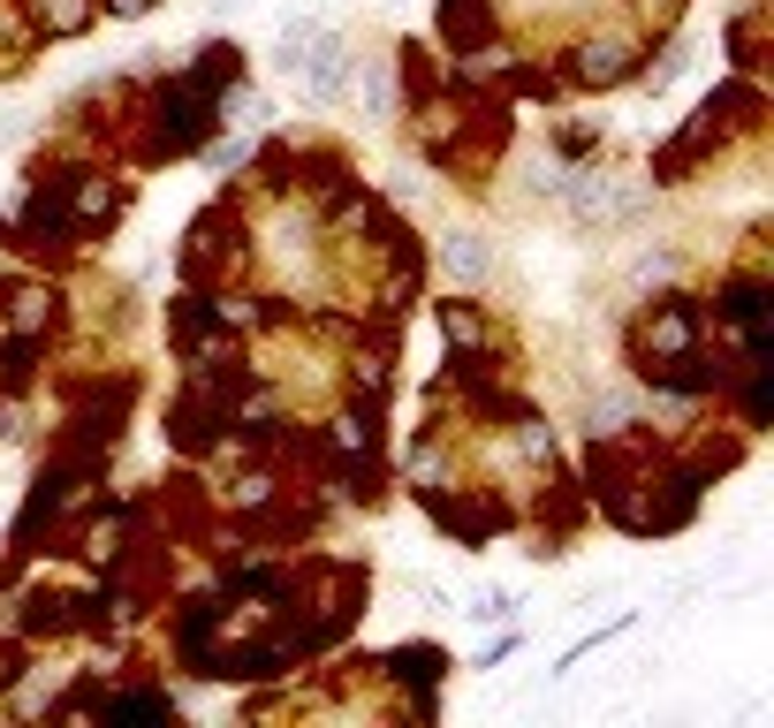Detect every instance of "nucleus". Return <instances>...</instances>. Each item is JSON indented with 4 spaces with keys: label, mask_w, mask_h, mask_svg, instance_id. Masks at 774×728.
<instances>
[{
    "label": "nucleus",
    "mask_w": 774,
    "mask_h": 728,
    "mask_svg": "<svg viewBox=\"0 0 774 728\" xmlns=\"http://www.w3.org/2000/svg\"><path fill=\"white\" fill-rule=\"evenodd\" d=\"M281 69L304 84L311 107H343L349 99V46L335 39L327 23H311V16L281 23Z\"/></svg>",
    "instance_id": "f257e3e1"
},
{
    "label": "nucleus",
    "mask_w": 774,
    "mask_h": 728,
    "mask_svg": "<svg viewBox=\"0 0 774 728\" xmlns=\"http://www.w3.org/2000/svg\"><path fill=\"white\" fill-rule=\"evenodd\" d=\"M486 266H494V251H486L478 236H456V243H448V273H456V281H486Z\"/></svg>",
    "instance_id": "f03ea898"
},
{
    "label": "nucleus",
    "mask_w": 774,
    "mask_h": 728,
    "mask_svg": "<svg viewBox=\"0 0 774 728\" xmlns=\"http://www.w3.org/2000/svg\"><path fill=\"white\" fill-rule=\"evenodd\" d=\"M365 107H373V122H387V107H395V84H387V69H380V61L365 69Z\"/></svg>",
    "instance_id": "7ed1b4c3"
},
{
    "label": "nucleus",
    "mask_w": 774,
    "mask_h": 728,
    "mask_svg": "<svg viewBox=\"0 0 774 728\" xmlns=\"http://www.w3.org/2000/svg\"><path fill=\"white\" fill-rule=\"evenodd\" d=\"M244 152H251V144H244V137H220V144H206V160H214V168H236V160H244Z\"/></svg>",
    "instance_id": "20e7f679"
},
{
    "label": "nucleus",
    "mask_w": 774,
    "mask_h": 728,
    "mask_svg": "<svg viewBox=\"0 0 774 728\" xmlns=\"http://www.w3.org/2000/svg\"><path fill=\"white\" fill-rule=\"evenodd\" d=\"M115 8H122V16H145V8H152V0H115Z\"/></svg>",
    "instance_id": "39448f33"
}]
</instances>
